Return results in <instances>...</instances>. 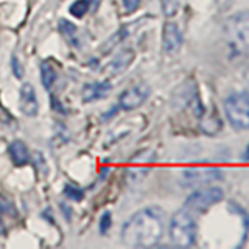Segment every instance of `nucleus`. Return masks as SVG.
Here are the masks:
<instances>
[{
  "mask_svg": "<svg viewBox=\"0 0 249 249\" xmlns=\"http://www.w3.org/2000/svg\"><path fill=\"white\" fill-rule=\"evenodd\" d=\"M223 173L216 167H190L181 173V184L184 187H204L212 182L221 181Z\"/></svg>",
  "mask_w": 249,
  "mask_h": 249,
  "instance_id": "6",
  "label": "nucleus"
},
{
  "mask_svg": "<svg viewBox=\"0 0 249 249\" xmlns=\"http://www.w3.org/2000/svg\"><path fill=\"white\" fill-rule=\"evenodd\" d=\"M140 2H142V0H123V6L128 13H134L140 6Z\"/></svg>",
  "mask_w": 249,
  "mask_h": 249,
  "instance_id": "21",
  "label": "nucleus"
},
{
  "mask_svg": "<svg viewBox=\"0 0 249 249\" xmlns=\"http://www.w3.org/2000/svg\"><path fill=\"white\" fill-rule=\"evenodd\" d=\"M224 112L232 128L238 131L249 129V92H233L224 100Z\"/></svg>",
  "mask_w": 249,
  "mask_h": 249,
  "instance_id": "3",
  "label": "nucleus"
},
{
  "mask_svg": "<svg viewBox=\"0 0 249 249\" xmlns=\"http://www.w3.org/2000/svg\"><path fill=\"white\" fill-rule=\"evenodd\" d=\"M109 92H111V83L98 81V83L86 84L81 95H83V100H86V101H95L100 98H105Z\"/></svg>",
  "mask_w": 249,
  "mask_h": 249,
  "instance_id": "12",
  "label": "nucleus"
},
{
  "mask_svg": "<svg viewBox=\"0 0 249 249\" xmlns=\"http://www.w3.org/2000/svg\"><path fill=\"white\" fill-rule=\"evenodd\" d=\"M88 2H89V5L92 8H98V5L101 3V0H88Z\"/></svg>",
  "mask_w": 249,
  "mask_h": 249,
  "instance_id": "23",
  "label": "nucleus"
},
{
  "mask_svg": "<svg viewBox=\"0 0 249 249\" xmlns=\"http://www.w3.org/2000/svg\"><path fill=\"white\" fill-rule=\"evenodd\" d=\"M156 160L154 150H142L136 156H132L128 167V179L131 182H139L140 179H143L146 173L150 171L151 165Z\"/></svg>",
  "mask_w": 249,
  "mask_h": 249,
  "instance_id": "7",
  "label": "nucleus"
},
{
  "mask_svg": "<svg viewBox=\"0 0 249 249\" xmlns=\"http://www.w3.org/2000/svg\"><path fill=\"white\" fill-rule=\"evenodd\" d=\"M170 240L171 243L181 248H189L196 241V221L190 210H179L170 221Z\"/></svg>",
  "mask_w": 249,
  "mask_h": 249,
  "instance_id": "2",
  "label": "nucleus"
},
{
  "mask_svg": "<svg viewBox=\"0 0 249 249\" xmlns=\"http://www.w3.org/2000/svg\"><path fill=\"white\" fill-rule=\"evenodd\" d=\"M182 33L175 22H167L162 31V49L167 54L176 53L182 45Z\"/></svg>",
  "mask_w": 249,
  "mask_h": 249,
  "instance_id": "9",
  "label": "nucleus"
},
{
  "mask_svg": "<svg viewBox=\"0 0 249 249\" xmlns=\"http://www.w3.org/2000/svg\"><path fill=\"white\" fill-rule=\"evenodd\" d=\"M163 235V213L158 207H146L136 212L123 224L122 240L131 248H151Z\"/></svg>",
  "mask_w": 249,
  "mask_h": 249,
  "instance_id": "1",
  "label": "nucleus"
},
{
  "mask_svg": "<svg viewBox=\"0 0 249 249\" xmlns=\"http://www.w3.org/2000/svg\"><path fill=\"white\" fill-rule=\"evenodd\" d=\"M148 97H150V88L146 84H137L122 93L119 98V105L124 111H132V109L142 106Z\"/></svg>",
  "mask_w": 249,
  "mask_h": 249,
  "instance_id": "8",
  "label": "nucleus"
},
{
  "mask_svg": "<svg viewBox=\"0 0 249 249\" xmlns=\"http://www.w3.org/2000/svg\"><path fill=\"white\" fill-rule=\"evenodd\" d=\"M90 8L88 0H76V2L70 6V13H72L75 18H83V16L88 13V10Z\"/></svg>",
  "mask_w": 249,
  "mask_h": 249,
  "instance_id": "17",
  "label": "nucleus"
},
{
  "mask_svg": "<svg viewBox=\"0 0 249 249\" xmlns=\"http://www.w3.org/2000/svg\"><path fill=\"white\" fill-rule=\"evenodd\" d=\"M19 107L20 111L28 115V117H35L37 114V97H36V90L33 88V84L25 83L22 84L20 93H19Z\"/></svg>",
  "mask_w": 249,
  "mask_h": 249,
  "instance_id": "11",
  "label": "nucleus"
},
{
  "mask_svg": "<svg viewBox=\"0 0 249 249\" xmlns=\"http://www.w3.org/2000/svg\"><path fill=\"white\" fill-rule=\"evenodd\" d=\"M201 129L206 132V134H215V132L220 131L221 128V122L216 119L215 115H201Z\"/></svg>",
  "mask_w": 249,
  "mask_h": 249,
  "instance_id": "14",
  "label": "nucleus"
},
{
  "mask_svg": "<svg viewBox=\"0 0 249 249\" xmlns=\"http://www.w3.org/2000/svg\"><path fill=\"white\" fill-rule=\"evenodd\" d=\"M64 193H66V196H69L70 199H73V201H81L83 195H84L83 190L76 189V187H73V185H66Z\"/></svg>",
  "mask_w": 249,
  "mask_h": 249,
  "instance_id": "19",
  "label": "nucleus"
},
{
  "mask_svg": "<svg viewBox=\"0 0 249 249\" xmlns=\"http://www.w3.org/2000/svg\"><path fill=\"white\" fill-rule=\"evenodd\" d=\"M13 70H14V75L18 76V78H20L22 73H23L22 72V67L19 66V61H18V58H16V56L13 58Z\"/></svg>",
  "mask_w": 249,
  "mask_h": 249,
  "instance_id": "22",
  "label": "nucleus"
},
{
  "mask_svg": "<svg viewBox=\"0 0 249 249\" xmlns=\"http://www.w3.org/2000/svg\"><path fill=\"white\" fill-rule=\"evenodd\" d=\"M223 198H224V192L220 187H204V189H199L195 193H192L187 198L184 207L187 210H190V212L204 213L212 206L218 204Z\"/></svg>",
  "mask_w": 249,
  "mask_h": 249,
  "instance_id": "5",
  "label": "nucleus"
},
{
  "mask_svg": "<svg viewBox=\"0 0 249 249\" xmlns=\"http://www.w3.org/2000/svg\"><path fill=\"white\" fill-rule=\"evenodd\" d=\"M134 61V50L132 49H123L122 52H119L112 58V61L103 69V73L109 78L117 76V75H122L124 70H126L131 62Z\"/></svg>",
  "mask_w": 249,
  "mask_h": 249,
  "instance_id": "10",
  "label": "nucleus"
},
{
  "mask_svg": "<svg viewBox=\"0 0 249 249\" xmlns=\"http://www.w3.org/2000/svg\"><path fill=\"white\" fill-rule=\"evenodd\" d=\"M41 80L47 89H50L53 83L56 81V72H54V69L50 66V62H47V61L42 62V66H41Z\"/></svg>",
  "mask_w": 249,
  "mask_h": 249,
  "instance_id": "15",
  "label": "nucleus"
},
{
  "mask_svg": "<svg viewBox=\"0 0 249 249\" xmlns=\"http://www.w3.org/2000/svg\"><path fill=\"white\" fill-rule=\"evenodd\" d=\"M181 6V0H162V11L167 18L175 16Z\"/></svg>",
  "mask_w": 249,
  "mask_h": 249,
  "instance_id": "16",
  "label": "nucleus"
},
{
  "mask_svg": "<svg viewBox=\"0 0 249 249\" xmlns=\"http://www.w3.org/2000/svg\"><path fill=\"white\" fill-rule=\"evenodd\" d=\"M59 31L62 35H64L66 37H73V35L76 33V28H75V25L73 23H70L69 20H66V19H61L59 20Z\"/></svg>",
  "mask_w": 249,
  "mask_h": 249,
  "instance_id": "18",
  "label": "nucleus"
},
{
  "mask_svg": "<svg viewBox=\"0 0 249 249\" xmlns=\"http://www.w3.org/2000/svg\"><path fill=\"white\" fill-rule=\"evenodd\" d=\"M109 228H111V213L106 212L103 213V216H101V221H100V232L101 233H106L109 231Z\"/></svg>",
  "mask_w": 249,
  "mask_h": 249,
  "instance_id": "20",
  "label": "nucleus"
},
{
  "mask_svg": "<svg viewBox=\"0 0 249 249\" xmlns=\"http://www.w3.org/2000/svg\"><path fill=\"white\" fill-rule=\"evenodd\" d=\"M226 36L237 52L249 50V11H240L226 22Z\"/></svg>",
  "mask_w": 249,
  "mask_h": 249,
  "instance_id": "4",
  "label": "nucleus"
},
{
  "mask_svg": "<svg viewBox=\"0 0 249 249\" xmlns=\"http://www.w3.org/2000/svg\"><path fill=\"white\" fill-rule=\"evenodd\" d=\"M8 153H10V158L11 160L14 162V165H25V163L30 160V153H28V148L27 145L20 142V140H16V142H13L10 145V148H8Z\"/></svg>",
  "mask_w": 249,
  "mask_h": 249,
  "instance_id": "13",
  "label": "nucleus"
}]
</instances>
